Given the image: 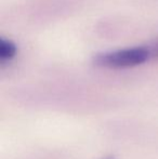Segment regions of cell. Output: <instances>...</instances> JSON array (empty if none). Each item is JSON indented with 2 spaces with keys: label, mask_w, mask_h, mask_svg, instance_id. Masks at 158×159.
I'll return each instance as SVG.
<instances>
[{
  "label": "cell",
  "mask_w": 158,
  "mask_h": 159,
  "mask_svg": "<svg viewBox=\"0 0 158 159\" xmlns=\"http://www.w3.org/2000/svg\"><path fill=\"white\" fill-rule=\"evenodd\" d=\"M106 159H113V158H106Z\"/></svg>",
  "instance_id": "cell-4"
},
{
  "label": "cell",
  "mask_w": 158,
  "mask_h": 159,
  "mask_svg": "<svg viewBox=\"0 0 158 159\" xmlns=\"http://www.w3.org/2000/svg\"><path fill=\"white\" fill-rule=\"evenodd\" d=\"M150 49H151V52H152V55L158 57V40L155 42L154 44H153L152 48H150Z\"/></svg>",
  "instance_id": "cell-3"
},
{
  "label": "cell",
  "mask_w": 158,
  "mask_h": 159,
  "mask_svg": "<svg viewBox=\"0 0 158 159\" xmlns=\"http://www.w3.org/2000/svg\"><path fill=\"white\" fill-rule=\"evenodd\" d=\"M152 55L150 48L133 47L112 52L102 53L95 57L97 65L106 68H129L145 63Z\"/></svg>",
  "instance_id": "cell-1"
},
{
  "label": "cell",
  "mask_w": 158,
  "mask_h": 159,
  "mask_svg": "<svg viewBox=\"0 0 158 159\" xmlns=\"http://www.w3.org/2000/svg\"><path fill=\"white\" fill-rule=\"evenodd\" d=\"M16 54V47L12 41L1 38L0 39V61L6 63L13 59Z\"/></svg>",
  "instance_id": "cell-2"
}]
</instances>
